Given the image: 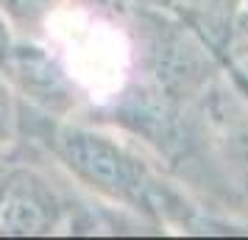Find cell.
<instances>
[{"label":"cell","mask_w":248,"mask_h":240,"mask_svg":"<svg viewBox=\"0 0 248 240\" xmlns=\"http://www.w3.org/2000/svg\"><path fill=\"white\" fill-rule=\"evenodd\" d=\"M14 148L50 162L70 184L137 218L148 232H209L215 221L145 145L109 126L53 117L20 101Z\"/></svg>","instance_id":"cell-1"},{"label":"cell","mask_w":248,"mask_h":240,"mask_svg":"<svg viewBox=\"0 0 248 240\" xmlns=\"http://www.w3.org/2000/svg\"><path fill=\"white\" fill-rule=\"evenodd\" d=\"M64 0H0V14L20 39H42L50 17Z\"/></svg>","instance_id":"cell-2"},{"label":"cell","mask_w":248,"mask_h":240,"mask_svg":"<svg viewBox=\"0 0 248 240\" xmlns=\"http://www.w3.org/2000/svg\"><path fill=\"white\" fill-rule=\"evenodd\" d=\"M20 131V95L0 73V151H9Z\"/></svg>","instance_id":"cell-3"},{"label":"cell","mask_w":248,"mask_h":240,"mask_svg":"<svg viewBox=\"0 0 248 240\" xmlns=\"http://www.w3.org/2000/svg\"><path fill=\"white\" fill-rule=\"evenodd\" d=\"M123 3L145 9V12L173 14V17H181V20H187V14H190V3L187 0H123Z\"/></svg>","instance_id":"cell-4"},{"label":"cell","mask_w":248,"mask_h":240,"mask_svg":"<svg viewBox=\"0 0 248 240\" xmlns=\"http://www.w3.org/2000/svg\"><path fill=\"white\" fill-rule=\"evenodd\" d=\"M14 42H17V36H14L12 25L6 23V17L0 14V64H3V59L9 56V50L14 48Z\"/></svg>","instance_id":"cell-5"},{"label":"cell","mask_w":248,"mask_h":240,"mask_svg":"<svg viewBox=\"0 0 248 240\" xmlns=\"http://www.w3.org/2000/svg\"><path fill=\"white\" fill-rule=\"evenodd\" d=\"M187 3H190V0H187Z\"/></svg>","instance_id":"cell-6"}]
</instances>
